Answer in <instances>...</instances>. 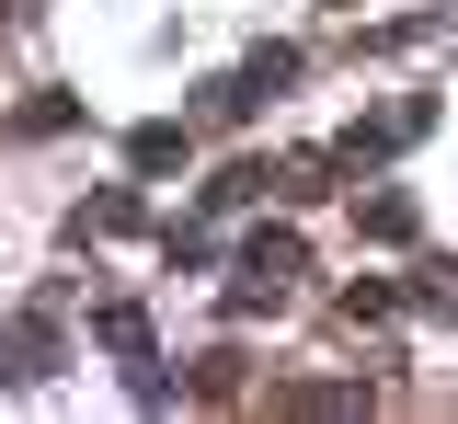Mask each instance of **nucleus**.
<instances>
[{
	"instance_id": "nucleus-5",
	"label": "nucleus",
	"mask_w": 458,
	"mask_h": 424,
	"mask_svg": "<svg viewBox=\"0 0 458 424\" xmlns=\"http://www.w3.org/2000/svg\"><path fill=\"white\" fill-rule=\"evenodd\" d=\"M57 367V333H47V310H35V321H12V367H0V378H47Z\"/></svg>"
},
{
	"instance_id": "nucleus-9",
	"label": "nucleus",
	"mask_w": 458,
	"mask_h": 424,
	"mask_svg": "<svg viewBox=\"0 0 458 424\" xmlns=\"http://www.w3.org/2000/svg\"><path fill=\"white\" fill-rule=\"evenodd\" d=\"M264 183H276V173H264V161H229V173L207 183V207H252V195H264Z\"/></svg>"
},
{
	"instance_id": "nucleus-8",
	"label": "nucleus",
	"mask_w": 458,
	"mask_h": 424,
	"mask_svg": "<svg viewBox=\"0 0 458 424\" xmlns=\"http://www.w3.org/2000/svg\"><path fill=\"white\" fill-rule=\"evenodd\" d=\"M241 81H252V104H264V92H286V81H298V47H252V58H241Z\"/></svg>"
},
{
	"instance_id": "nucleus-7",
	"label": "nucleus",
	"mask_w": 458,
	"mask_h": 424,
	"mask_svg": "<svg viewBox=\"0 0 458 424\" xmlns=\"http://www.w3.org/2000/svg\"><path fill=\"white\" fill-rule=\"evenodd\" d=\"M344 321H401V287L390 276H355V287H344Z\"/></svg>"
},
{
	"instance_id": "nucleus-3",
	"label": "nucleus",
	"mask_w": 458,
	"mask_h": 424,
	"mask_svg": "<svg viewBox=\"0 0 458 424\" xmlns=\"http://www.w3.org/2000/svg\"><path fill=\"white\" fill-rule=\"evenodd\" d=\"M126 161H138V173H183V161H195V126H183V115H149L138 138H126Z\"/></svg>"
},
{
	"instance_id": "nucleus-12",
	"label": "nucleus",
	"mask_w": 458,
	"mask_h": 424,
	"mask_svg": "<svg viewBox=\"0 0 458 424\" xmlns=\"http://www.w3.org/2000/svg\"><path fill=\"white\" fill-rule=\"evenodd\" d=\"M12 126H23V138H57V126H81V104H57V92H47V104H23Z\"/></svg>"
},
{
	"instance_id": "nucleus-4",
	"label": "nucleus",
	"mask_w": 458,
	"mask_h": 424,
	"mask_svg": "<svg viewBox=\"0 0 458 424\" xmlns=\"http://www.w3.org/2000/svg\"><path fill=\"white\" fill-rule=\"evenodd\" d=\"M92 344H114V356L138 367V356H149V310H138V299H104V310H92Z\"/></svg>"
},
{
	"instance_id": "nucleus-1",
	"label": "nucleus",
	"mask_w": 458,
	"mask_h": 424,
	"mask_svg": "<svg viewBox=\"0 0 458 424\" xmlns=\"http://www.w3.org/2000/svg\"><path fill=\"white\" fill-rule=\"evenodd\" d=\"M310 276V252H298V230H264V242H241V287H229V310L252 321V310H276L286 287Z\"/></svg>"
},
{
	"instance_id": "nucleus-6",
	"label": "nucleus",
	"mask_w": 458,
	"mask_h": 424,
	"mask_svg": "<svg viewBox=\"0 0 458 424\" xmlns=\"http://www.w3.org/2000/svg\"><path fill=\"white\" fill-rule=\"evenodd\" d=\"M355 230H367V242H412V195H367Z\"/></svg>"
},
{
	"instance_id": "nucleus-11",
	"label": "nucleus",
	"mask_w": 458,
	"mask_h": 424,
	"mask_svg": "<svg viewBox=\"0 0 458 424\" xmlns=\"http://www.w3.org/2000/svg\"><path fill=\"white\" fill-rule=\"evenodd\" d=\"M412 299L436 310V321H458V264H424V287H412Z\"/></svg>"
},
{
	"instance_id": "nucleus-10",
	"label": "nucleus",
	"mask_w": 458,
	"mask_h": 424,
	"mask_svg": "<svg viewBox=\"0 0 458 424\" xmlns=\"http://www.w3.org/2000/svg\"><path fill=\"white\" fill-rule=\"evenodd\" d=\"M161 252H172V264H183V276H195V264H207V252H218V242H207L195 218H172V230H161Z\"/></svg>"
},
{
	"instance_id": "nucleus-2",
	"label": "nucleus",
	"mask_w": 458,
	"mask_h": 424,
	"mask_svg": "<svg viewBox=\"0 0 458 424\" xmlns=\"http://www.w3.org/2000/svg\"><path fill=\"white\" fill-rule=\"evenodd\" d=\"M138 218H149V207H138L126 183H104V195H81V207H69V242H126Z\"/></svg>"
}]
</instances>
